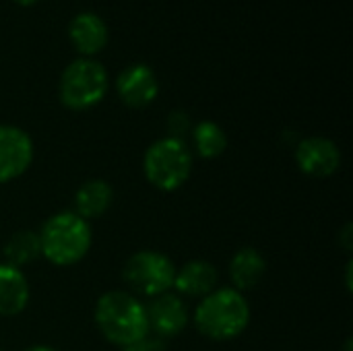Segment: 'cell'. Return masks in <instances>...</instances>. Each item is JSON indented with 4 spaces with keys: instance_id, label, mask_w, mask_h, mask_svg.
<instances>
[{
    "instance_id": "obj_5",
    "label": "cell",
    "mask_w": 353,
    "mask_h": 351,
    "mask_svg": "<svg viewBox=\"0 0 353 351\" xmlns=\"http://www.w3.org/2000/svg\"><path fill=\"white\" fill-rule=\"evenodd\" d=\"M108 93V70L99 60L77 58L60 74L58 97L64 108L83 112L95 108Z\"/></svg>"
},
{
    "instance_id": "obj_1",
    "label": "cell",
    "mask_w": 353,
    "mask_h": 351,
    "mask_svg": "<svg viewBox=\"0 0 353 351\" xmlns=\"http://www.w3.org/2000/svg\"><path fill=\"white\" fill-rule=\"evenodd\" d=\"M192 321L201 335L213 341H230L248 329L250 306L242 292L234 288H221L201 298Z\"/></svg>"
},
{
    "instance_id": "obj_22",
    "label": "cell",
    "mask_w": 353,
    "mask_h": 351,
    "mask_svg": "<svg viewBox=\"0 0 353 351\" xmlns=\"http://www.w3.org/2000/svg\"><path fill=\"white\" fill-rule=\"evenodd\" d=\"M14 4H19V6H33V4H37L39 0H12Z\"/></svg>"
},
{
    "instance_id": "obj_14",
    "label": "cell",
    "mask_w": 353,
    "mask_h": 351,
    "mask_svg": "<svg viewBox=\"0 0 353 351\" xmlns=\"http://www.w3.org/2000/svg\"><path fill=\"white\" fill-rule=\"evenodd\" d=\"M114 201V190L105 180L93 178L79 186L74 192V213L85 221L99 219L108 213Z\"/></svg>"
},
{
    "instance_id": "obj_18",
    "label": "cell",
    "mask_w": 353,
    "mask_h": 351,
    "mask_svg": "<svg viewBox=\"0 0 353 351\" xmlns=\"http://www.w3.org/2000/svg\"><path fill=\"white\" fill-rule=\"evenodd\" d=\"M168 130H170V134L168 137H174V139H182L188 130H190V118H188V114H184V112H172L170 116H168Z\"/></svg>"
},
{
    "instance_id": "obj_8",
    "label": "cell",
    "mask_w": 353,
    "mask_h": 351,
    "mask_svg": "<svg viewBox=\"0 0 353 351\" xmlns=\"http://www.w3.org/2000/svg\"><path fill=\"white\" fill-rule=\"evenodd\" d=\"M300 172L312 178H329L341 168V151L327 137H306L296 147Z\"/></svg>"
},
{
    "instance_id": "obj_3",
    "label": "cell",
    "mask_w": 353,
    "mask_h": 351,
    "mask_svg": "<svg viewBox=\"0 0 353 351\" xmlns=\"http://www.w3.org/2000/svg\"><path fill=\"white\" fill-rule=\"evenodd\" d=\"M91 225L74 211L52 215L39 230L41 257L54 267H72L83 261L91 248Z\"/></svg>"
},
{
    "instance_id": "obj_23",
    "label": "cell",
    "mask_w": 353,
    "mask_h": 351,
    "mask_svg": "<svg viewBox=\"0 0 353 351\" xmlns=\"http://www.w3.org/2000/svg\"><path fill=\"white\" fill-rule=\"evenodd\" d=\"M25 351H56L54 348H50V345H33V348H27Z\"/></svg>"
},
{
    "instance_id": "obj_13",
    "label": "cell",
    "mask_w": 353,
    "mask_h": 351,
    "mask_svg": "<svg viewBox=\"0 0 353 351\" xmlns=\"http://www.w3.org/2000/svg\"><path fill=\"white\" fill-rule=\"evenodd\" d=\"M29 283L21 269L2 263L0 265V317H17L29 304Z\"/></svg>"
},
{
    "instance_id": "obj_16",
    "label": "cell",
    "mask_w": 353,
    "mask_h": 351,
    "mask_svg": "<svg viewBox=\"0 0 353 351\" xmlns=\"http://www.w3.org/2000/svg\"><path fill=\"white\" fill-rule=\"evenodd\" d=\"M41 257V244H39V234L33 230H21L14 232L6 244H4V259L8 265L21 269Z\"/></svg>"
},
{
    "instance_id": "obj_21",
    "label": "cell",
    "mask_w": 353,
    "mask_h": 351,
    "mask_svg": "<svg viewBox=\"0 0 353 351\" xmlns=\"http://www.w3.org/2000/svg\"><path fill=\"white\" fill-rule=\"evenodd\" d=\"M352 271L353 263L350 261V263H347V269H345V285H347V292H352Z\"/></svg>"
},
{
    "instance_id": "obj_17",
    "label": "cell",
    "mask_w": 353,
    "mask_h": 351,
    "mask_svg": "<svg viewBox=\"0 0 353 351\" xmlns=\"http://www.w3.org/2000/svg\"><path fill=\"white\" fill-rule=\"evenodd\" d=\"M192 145L199 157L215 159L228 149V134L217 122L203 120L192 128Z\"/></svg>"
},
{
    "instance_id": "obj_4",
    "label": "cell",
    "mask_w": 353,
    "mask_h": 351,
    "mask_svg": "<svg viewBox=\"0 0 353 351\" xmlns=\"http://www.w3.org/2000/svg\"><path fill=\"white\" fill-rule=\"evenodd\" d=\"M143 172L149 184L163 192H174L190 178L192 153L184 139L163 137L145 151Z\"/></svg>"
},
{
    "instance_id": "obj_11",
    "label": "cell",
    "mask_w": 353,
    "mask_h": 351,
    "mask_svg": "<svg viewBox=\"0 0 353 351\" xmlns=\"http://www.w3.org/2000/svg\"><path fill=\"white\" fill-rule=\"evenodd\" d=\"M68 37H70V43L74 46V50L83 58H93L108 46L110 33H108L105 21L99 14L91 12V10H83L72 17L70 25H68Z\"/></svg>"
},
{
    "instance_id": "obj_20",
    "label": "cell",
    "mask_w": 353,
    "mask_h": 351,
    "mask_svg": "<svg viewBox=\"0 0 353 351\" xmlns=\"http://www.w3.org/2000/svg\"><path fill=\"white\" fill-rule=\"evenodd\" d=\"M339 244L343 246V250H345V252H352V248H353V225L352 223H347V225L343 228V232L339 234Z\"/></svg>"
},
{
    "instance_id": "obj_12",
    "label": "cell",
    "mask_w": 353,
    "mask_h": 351,
    "mask_svg": "<svg viewBox=\"0 0 353 351\" xmlns=\"http://www.w3.org/2000/svg\"><path fill=\"white\" fill-rule=\"evenodd\" d=\"M217 269L207 261H190L180 271H176L174 288L178 296L188 298H205L213 290H217Z\"/></svg>"
},
{
    "instance_id": "obj_6",
    "label": "cell",
    "mask_w": 353,
    "mask_h": 351,
    "mask_svg": "<svg viewBox=\"0 0 353 351\" xmlns=\"http://www.w3.org/2000/svg\"><path fill=\"white\" fill-rule=\"evenodd\" d=\"M122 277L134 294L145 298H157L174 288L176 267L172 259L163 252L139 250L126 261Z\"/></svg>"
},
{
    "instance_id": "obj_7",
    "label": "cell",
    "mask_w": 353,
    "mask_h": 351,
    "mask_svg": "<svg viewBox=\"0 0 353 351\" xmlns=\"http://www.w3.org/2000/svg\"><path fill=\"white\" fill-rule=\"evenodd\" d=\"M33 161L31 137L12 124H0V184L23 176Z\"/></svg>"
},
{
    "instance_id": "obj_19",
    "label": "cell",
    "mask_w": 353,
    "mask_h": 351,
    "mask_svg": "<svg viewBox=\"0 0 353 351\" xmlns=\"http://www.w3.org/2000/svg\"><path fill=\"white\" fill-rule=\"evenodd\" d=\"M122 351H165V343H163V339H159V337L149 333L147 337L134 341L132 345L122 348Z\"/></svg>"
},
{
    "instance_id": "obj_10",
    "label": "cell",
    "mask_w": 353,
    "mask_h": 351,
    "mask_svg": "<svg viewBox=\"0 0 353 351\" xmlns=\"http://www.w3.org/2000/svg\"><path fill=\"white\" fill-rule=\"evenodd\" d=\"M116 93L128 108H145L159 95V81L151 66L137 62L118 74Z\"/></svg>"
},
{
    "instance_id": "obj_9",
    "label": "cell",
    "mask_w": 353,
    "mask_h": 351,
    "mask_svg": "<svg viewBox=\"0 0 353 351\" xmlns=\"http://www.w3.org/2000/svg\"><path fill=\"white\" fill-rule=\"evenodd\" d=\"M147 310L149 321V333H153L159 339H170L180 335L188 325V306L178 294H161L157 298H151Z\"/></svg>"
},
{
    "instance_id": "obj_15",
    "label": "cell",
    "mask_w": 353,
    "mask_h": 351,
    "mask_svg": "<svg viewBox=\"0 0 353 351\" xmlns=\"http://www.w3.org/2000/svg\"><path fill=\"white\" fill-rule=\"evenodd\" d=\"M265 271L267 261L254 248H242L230 261V279L234 283V290L238 292L254 290L261 283Z\"/></svg>"
},
{
    "instance_id": "obj_2",
    "label": "cell",
    "mask_w": 353,
    "mask_h": 351,
    "mask_svg": "<svg viewBox=\"0 0 353 351\" xmlns=\"http://www.w3.org/2000/svg\"><path fill=\"white\" fill-rule=\"evenodd\" d=\"M95 325L114 345L126 348L149 335L145 304L126 292H108L95 304Z\"/></svg>"
}]
</instances>
